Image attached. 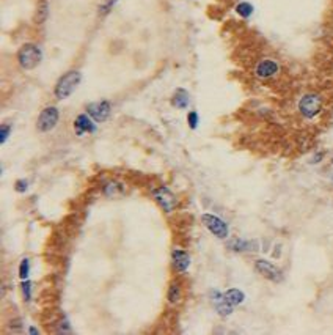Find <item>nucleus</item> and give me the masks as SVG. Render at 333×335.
Wrapping results in <instances>:
<instances>
[{"label":"nucleus","mask_w":333,"mask_h":335,"mask_svg":"<svg viewBox=\"0 0 333 335\" xmlns=\"http://www.w3.org/2000/svg\"><path fill=\"white\" fill-rule=\"evenodd\" d=\"M82 81V74L79 71H68L65 76H62L58 79V82L55 85V90H54V95L57 100H66V98H70L74 92L76 88L79 87Z\"/></svg>","instance_id":"1"},{"label":"nucleus","mask_w":333,"mask_h":335,"mask_svg":"<svg viewBox=\"0 0 333 335\" xmlns=\"http://www.w3.org/2000/svg\"><path fill=\"white\" fill-rule=\"evenodd\" d=\"M41 60H43L41 49L33 43L24 44L17 52V63L22 70H27V71L35 70V68L41 63Z\"/></svg>","instance_id":"2"},{"label":"nucleus","mask_w":333,"mask_h":335,"mask_svg":"<svg viewBox=\"0 0 333 335\" xmlns=\"http://www.w3.org/2000/svg\"><path fill=\"white\" fill-rule=\"evenodd\" d=\"M153 197H154L156 203H158L165 213H171L176 210V206H178V199H176V195L165 186L154 187Z\"/></svg>","instance_id":"3"},{"label":"nucleus","mask_w":333,"mask_h":335,"mask_svg":"<svg viewBox=\"0 0 333 335\" xmlns=\"http://www.w3.org/2000/svg\"><path fill=\"white\" fill-rule=\"evenodd\" d=\"M322 109V98L316 93H308L299 101V112L305 118H315Z\"/></svg>","instance_id":"4"},{"label":"nucleus","mask_w":333,"mask_h":335,"mask_svg":"<svg viewBox=\"0 0 333 335\" xmlns=\"http://www.w3.org/2000/svg\"><path fill=\"white\" fill-rule=\"evenodd\" d=\"M58 118H60V112H58L57 107L55 106H47L46 109L40 113V116H38V123H36L38 131L40 132L52 131L58 123Z\"/></svg>","instance_id":"5"},{"label":"nucleus","mask_w":333,"mask_h":335,"mask_svg":"<svg viewBox=\"0 0 333 335\" xmlns=\"http://www.w3.org/2000/svg\"><path fill=\"white\" fill-rule=\"evenodd\" d=\"M201 221H203L204 226H206V228L214 236H217V238H220V239L228 238V234H230L228 225H227V222H225V221H222L220 218H217V216H214V214H203L201 216Z\"/></svg>","instance_id":"6"},{"label":"nucleus","mask_w":333,"mask_h":335,"mask_svg":"<svg viewBox=\"0 0 333 335\" xmlns=\"http://www.w3.org/2000/svg\"><path fill=\"white\" fill-rule=\"evenodd\" d=\"M254 269H256L264 279H267L273 283H280L283 280V272L277 268L275 264L266 260H256L254 263Z\"/></svg>","instance_id":"7"},{"label":"nucleus","mask_w":333,"mask_h":335,"mask_svg":"<svg viewBox=\"0 0 333 335\" xmlns=\"http://www.w3.org/2000/svg\"><path fill=\"white\" fill-rule=\"evenodd\" d=\"M86 112L90 115L96 123H102L107 118L110 116L112 112V106L109 101H97V103H91L86 106Z\"/></svg>","instance_id":"8"},{"label":"nucleus","mask_w":333,"mask_h":335,"mask_svg":"<svg viewBox=\"0 0 333 335\" xmlns=\"http://www.w3.org/2000/svg\"><path fill=\"white\" fill-rule=\"evenodd\" d=\"M211 299H212V304L215 305V310L219 312L220 317H228V315L233 313V309L234 305H231L227 298H225V293H220L217 290H211Z\"/></svg>","instance_id":"9"},{"label":"nucleus","mask_w":333,"mask_h":335,"mask_svg":"<svg viewBox=\"0 0 333 335\" xmlns=\"http://www.w3.org/2000/svg\"><path fill=\"white\" fill-rule=\"evenodd\" d=\"M277 73H278V63L275 60H270V58H264L254 68V74L259 79H270Z\"/></svg>","instance_id":"10"},{"label":"nucleus","mask_w":333,"mask_h":335,"mask_svg":"<svg viewBox=\"0 0 333 335\" xmlns=\"http://www.w3.org/2000/svg\"><path fill=\"white\" fill-rule=\"evenodd\" d=\"M171 261H173V266H174L176 271H178V272H185L189 269V266H190V255L185 250L174 249L171 252Z\"/></svg>","instance_id":"11"},{"label":"nucleus","mask_w":333,"mask_h":335,"mask_svg":"<svg viewBox=\"0 0 333 335\" xmlns=\"http://www.w3.org/2000/svg\"><path fill=\"white\" fill-rule=\"evenodd\" d=\"M91 116H88L86 113H82L76 118L74 121V131L77 135H83L85 132H94L96 131V126L94 123L90 120Z\"/></svg>","instance_id":"12"},{"label":"nucleus","mask_w":333,"mask_h":335,"mask_svg":"<svg viewBox=\"0 0 333 335\" xmlns=\"http://www.w3.org/2000/svg\"><path fill=\"white\" fill-rule=\"evenodd\" d=\"M171 104H173V107H176V109H187L190 104L189 92L184 90V88H178L171 98Z\"/></svg>","instance_id":"13"},{"label":"nucleus","mask_w":333,"mask_h":335,"mask_svg":"<svg viewBox=\"0 0 333 335\" xmlns=\"http://www.w3.org/2000/svg\"><path fill=\"white\" fill-rule=\"evenodd\" d=\"M254 245H256V242L244 241V239L230 241V249L234 250V252H250V250H254Z\"/></svg>","instance_id":"14"},{"label":"nucleus","mask_w":333,"mask_h":335,"mask_svg":"<svg viewBox=\"0 0 333 335\" xmlns=\"http://www.w3.org/2000/svg\"><path fill=\"white\" fill-rule=\"evenodd\" d=\"M166 299L170 304H178L182 299V288L179 283L173 282L168 287V293H166Z\"/></svg>","instance_id":"15"},{"label":"nucleus","mask_w":333,"mask_h":335,"mask_svg":"<svg viewBox=\"0 0 333 335\" xmlns=\"http://www.w3.org/2000/svg\"><path fill=\"white\" fill-rule=\"evenodd\" d=\"M225 298H227V301L231 305H234V307H236V305H239V304L244 302V299H246V294H244L238 288H230L228 291H225Z\"/></svg>","instance_id":"16"},{"label":"nucleus","mask_w":333,"mask_h":335,"mask_svg":"<svg viewBox=\"0 0 333 335\" xmlns=\"http://www.w3.org/2000/svg\"><path fill=\"white\" fill-rule=\"evenodd\" d=\"M253 5L251 3H249V2H241V3H238V6H236V13L241 16V17H244V19H247V17H250L251 14H253Z\"/></svg>","instance_id":"17"},{"label":"nucleus","mask_w":333,"mask_h":335,"mask_svg":"<svg viewBox=\"0 0 333 335\" xmlns=\"http://www.w3.org/2000/svg\"><path fill=\"white\" fill-rule=\"evenodd\" d=\"M28 272H30V260L28 258H24L19 264V277L22 280H27L28 279Z\"/></svg>","instance_id":"18"},{"label":"nucleus","mask_w":333,"mask_h":335,"mask_svg":"<svg viewBox=\"0 0 333 335\" xmlns=\"http://www.w3.org/2000/svg\"><path fill=\"white\" fill-rule=\"evenodd\" d=\"M21 290H22V296L25 301H30L32 299V282L30 280H22V285H21Z\"/></svg>","instance_id":"19"},{"label":"nucleus","mask_w":333,"mask_h":335,"mask_svg":"<svg viewBox=\"0 0 333 335\" xmlns=\"http://www.w3.org/2000/svg\"><path fill=\"white\" fill-rule=\"evenodd\" d=\"M187 123H189V126H190V129H197V127H198V123H200L198 112L190 111L189 115H187Z\"/></svg>","instance_id":"20"},{"label":"nucleus","mask_w":333,"mask_h":335,"mask_svg":"<svg viewBox=\"0 0 333 335\" xmlns=\"http://www.w3.org/2000/svg\"><path fill=\"white\" fill-rule=\"evenodd\" d=\"M9 134H11V126H9V124H3L2 129H0V142L5 143L6 139L9 137Z\"/></svg>","instance_id":"21"},{"label":"nucleus","mask_w":333,"mask_h":335,"mask_svg":"<svg viewBox=\"0 0 333 335\" xmlns=\"http://www.w3.org/2000/svg\"><path fill=\"white\" fill-rule=\"evenodd\" d=\"M14 189H16V192H19V194L27 192V189H28V181H27V180H17L16 184H14Z\"/></svg>","instance_id":"22"},{"label":"nucleus","mask_w":333,"mask_h":335,"mask_svg":"<svg viewBox=\"0 0 333 335\" xmlns=\"http://www.w3.org/2000/svg\"><path fill=\"white\" fill-rule=\"evenodd\" d=\"M40 13H41V16H38V21H40V22L46 21L47 13H49V6H47V2H46V0H43L41 8H40Z\"/></svg>","instance_id":"23"},{"label":"nucleus","mask_w":333,"mask_h":335,"mask_svg":"<svg viewBox=\"0 0 333 335\" xmlns=\"http://www.w3.org/2000/svg\"><path fill=\"white\" fill-rule=\"evenodd\" d=\"M116 3V0H109L107 3H104L102 6H101V13H104V14H107L112 9V6Z\"/></svg>","instance_id":"24"},{"label":"nucleus","mask_w":333,"mask_h":335,"mask_svg":"<svg viewBox=\"0 0 333 335\" xmlns=\"http://www.w3.org/2000/svg\"><path fill=\"white\" fill-rule=\"evenodd\" d=\"M28 334H32V335H38V334H40V331H36L35 328H30V329H28Z\"/></svg>","instance_id":"25"},{"label":"nucleus","mask_w":333,"mask_h":335,"mask_svg":"<svg viewBox=\"0 0 333 335\" xmlns=\"http://www.w3.org/2000/svg\"><path fill=\"white\" fill-rule=\"evenodd\" d=\"M332 181H333V175H332Z\"/></svg>","instance_id":"26"},{"label":"nucleus","mask_w":333,"mask_h":335,"mask_svg":"<svg viewBox=\"0 0 333 335\" xmlns=\"http://www.w3.org/2000/svg\"><path fill=\"white\" fill-rule=\"evenodd\" d=\"M332 164H333V159H332Z\"/></svg>","instance_id":"27"}]
</instances>
